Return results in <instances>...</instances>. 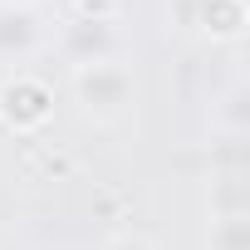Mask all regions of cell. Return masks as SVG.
<instances>
[{"label": "cell", "instance_id": "6da1fadb", "mask_svg": "<svg viewBox=\"0 0 250 250\" xmlns=\"http://www.w3.org/2000/svg\"><path fill=\"white\" fill-rule=\"evenodd\" d=\"M133 69L118 64V59H103V64H88L74 74V98L88 118H118L123 108L133 103Z\"/></svg>", "mask_w": 250, "mask_h": 250}, {"label": "cell", "instance_id": "7a4b0ae2", "mask_svg": "<svg viewBox=\"0 0 250 250\" xmlns=\"http://www.w3.org/2000/svg\"><path fill=\"white\" fill-rule=\"evenodd\" d=\"M59 54L79 69L88 64H103V59H118V20L113 15H98V10H79L59 25Z\"/></svg>", "mask_w": 250, "mask_h": 250}, {"label": "cell", "instance_id": "3957f363", "mask_svg": "<svg viewBox=\"0 0 250 250\" xmlns=\"http://www.w3.org/2000/svg\"><path fill=\"white\" fill-rule=\"evenodd\" d=\"M44 40V25L30 5H0V64H25Z\"/></svg>", "mask_w": 250, "mask_h": 250}, {"label": "cell", "instance_id": "277c9868", "mask_svg": "<svg viewBox=\"0 0 250 250\" xmlns=\"http://www.w3.org/2000/svg\"><path fill=\"white\" fill-rule=\"evenodd\" d=\"M0 103H5V113H10V123H40V118H49V88L40 83V79H15L5 93H0Z\"/></svg>", "mask_w": 250, "mask_h": 250}, {"label": "cell", "instance_id": "5b68a950", "mask_svg": "<svg viewBox=\"0 0 250 250\" xmlns=\"http://www.w3.org/2000/svg\"><path fill=\"white\" fill-rule=\"evenodd\" d=\"M211 216H250L245 167H235V172H216V182H211Z\"/></svg>", "mask_w": 250, "mask_h": 250}, {"label": "cell", "instance_id": "8992f818", "mask_svg": "<svg viewBox=\"0 0 250 250\" xmlns=\"http://www.w3.org/2000/svg\"><path fill=\"white\" fill-rule=\"evenodd\" d=\"M191 25H201L206 35H221L230 40L240 25H245V10H240V0H196V15Z\"/></svg>", "mask_w": 250, "mask_h": 250}, {"label": "cell", "instance_id": "52a82bcc", "mask_svg": "<svg viewBox=\"0 0 250 250\" xmlns=\"http://www.w3.org/2000/svg\"><path fill=\"white\" fill-rule=\"evenodd\" d=\"M245 88L235 83V88H226L221 98H216V108H211V128L216 133H245V123H250V108H245Z\"/></svg>", "mask_w": 250, "mask_h": 250}, {"label": "cell", "instance_id": "ba28073f", "mask_svg": "<svg viewBox=\"0 0 250 250\" xmlns=\"http://www.w3.org/2000/svg\"><path fill=\"white\" fill-rule=\"evenodd\" d=\"M211 250H250V216H211Z\"/></svg>", "mask_w": 250, "mask_h": 250}, {"label": "cell", "instance_id": "9c48e42d", "mask_svg": "<svg viewBox=\"0 0 250 250\" xmlns=\"http://www.w3.org/2000/svg\"><path fill=\"white\" fill-rule=\"evenodd\" d=\"M103 250H152L147 240H138V235H118V240H108Z\"/></svg>", "mask_w": 250, "mask_h": 250}, {"label": "cell", "instance_id": "30bf717a", "mask_svg": "<svg viewBox=\"0 0 250 250\" xmlns=\"http://www.w3.org/2000/svg\"><path fill=\"white\" fill-rule=\"evenodd\" d=\"M0 5H20V0H0Z\"/></svg>", "mask_w": 250, "mask_h": 250}]
</instances>
